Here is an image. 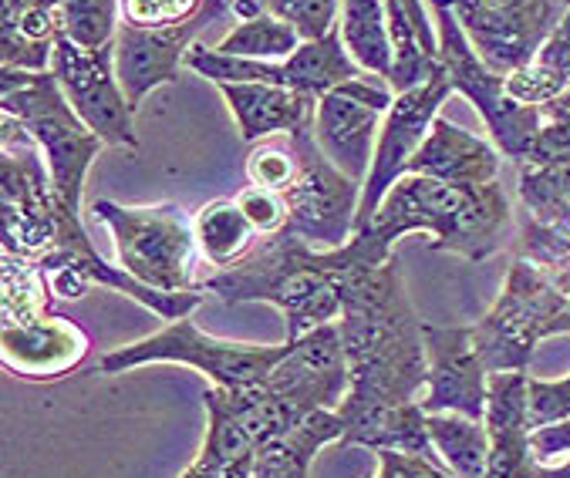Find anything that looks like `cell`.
Listing matches in <instances>:
<instances>
[{
    "instance_id": "6da1fadb",
    "label": "cell",
    "mask_w": 570,
    "mask_h": 478,
    "mask_svg": "<svg viewBox=\"0 0 570 478\" xmlns=\"http://www.w3.org/2000/svg\"><path fill=\"white\" fill-rule=\"evenodd\" d=\"M341 300V343H345L352 391L362 401H419L429 381L425 323L405 293L399 257L385 263H348L337 250H321Z\"/></svg>"
},
{
    "instance_id": "7a4b0ae2",
    "label": "cell",
    "mask_w": 570,
    "mask_h": 478,
    "mask_svg": "<svg viewBox=\"0 0 570 478\" xmlns=\"http://www.w3.org/2000/svg\"><path fill=\"white\" fill-rule=\"evenodd\" d=\"M510 229L513 209L500 179L442 182L409 172L389 189L375 219L337 253L348 263H385L402 236L429 232L435 253H460L480 263L507 243Z\"/></svg>"
},
{
    "instance_id": "3957f363",
    "label": "cell",
    "mask_w": 570,
    "mask_h": 478,
    "mask_svg": "<svg viewBox=\"0 0 570 478\" xmlns=\"http://www.w3.org/2000/svg\"><path fill=\"white\" fill-rule=\"evenodd\" d=\"M203 290L226 303H271L287 320V340L294 343L314 327L341 317V300L321 250L304 243L294 232L261 236L257 247L234 267L203 277Z\"/></svg>"
},
{
    "instance_id": "277c9868",
    "label": "cell",
    "mask_w": 570,
    "mask_h": 478,
    "mask_svg": "<svg viewBox=\"0 0 570 478\" xmlns=\"http://www.w3.org/2000/svg\"><path fill=\"white\" fill-rule=\"evenodd\" d=\"M0 111L14 118L41 149L58 199L71 212H81L85 176L105 142L78 118L55 71L0 68Z\"/></svg>"
},
{
    "instance_id": "5b68a950",
    "label": "cell",
    "mask_w": 570,
    "mask_h": 478,
    "mask_svg": "<svg viewBox=\"0 0 570 478\" xmlns=\"http://www.w3.org/2000/svg\"><path fill=\"white\" fill-rule=\"evenodd\" d=\"M570 303V270H547L513 257L503 293L470 333L490 375L527 371L540 340L560 333Z\"/></svg>"
},
{
    "instance_id": "8992f818",
    "label": "cell",
    "mask_w": 570,
    "mask_h": 478,
    "mask_svg": "<svg viewBox=\"0 0 570 478\" xmlns=\"http://www.w3.org/2000/svg\"><path fill=\"white\" fill-rule=\"evenodd\" d=\"M91 212L111 229L119 267L139 283L163 293L203 290V277L196 270L203 257L196 239V219H189L176 202L119 206L98 199L91 202Z\"/></svg>"
},
{
    "instance_id": "52a82bcc",
    "label": "cell",
    "mask_w": 570,
    "mask_h": 478,
    "mask_svg": "<svg viewBox=\"0 0 570 478\" xmlns=\"http://www.w3.org/2000/svg\"><path fill=\"white\" fill-rule=\"evenodd\" d=\"M81 222L51 182L48 162L31 136L4 114V159H0V236L4 253L41 263L61 243L65 232Z\"/></svg>"
},
{
    "instance_id": "ba28073f",
    "label": "cell",
    "mask_w": 570,
    "mask_h": 478,
    "mask_svg": "<svg viewBox=\"0 0 570 478\" xmlns=\"http://www.w3.org/2000/svg\"><path fill=\"white\" fill-rule=\"evenodd\" d=\"M425 4L432 11L435 34H439L435 61L449 74L452 88L476 104L480 118L487 122V132L493 136L503 159H513L517 166H523L540 129H543V108L520 104L507 94V78L497 74L476 54L473 41L466 38L460 18H455V11H452V0H425Z\"/></svg>"
},
{
    "instance_id": "9c48e42d",
    "label": "cell",
    "mask_w": 570,
    "mask_h": 478,
    "mask_svg": "<svg viewBox=\"0 0 570 478\" xmlns=\"http://www.w3.org/2000/svg\"><path fill=\"white\" fill-rule=\"evenodd\" d=\"M284 350H287V343L261 347V343L219 340V337L203 333L189 317H183L146 340L108 350L98 361V371L122 375V371H132L142 365L176 361V365H186V368L206 375L216 388H257V385H267Z\"/></svg>"
},
{
    "instance_id": "30bf717a",
    "label": "cell",
    "mask_w": 570,
    "mask_h": 478,
    "mask_svg": "<svg viewBox=\"0 0 570 478\" xmlns=\"http://www.w3.org/2000/svg\"><path fill=\"white\" fill-rule=\"evenodd\" d=\"M291 136L301 149V169L294 182L281 192L287 206V232L301 236L314 250H341L355 236L365 186L327 162L314 139V118Z\"/></svg>"
},
{
    "instance_id": "8fae6325",
    "label": "cell",
    "mask_w": 570,
    "mask_h": 478,
    "mask_svg": "<svg viewBox=\"0 0 570 478\" xmlns=\"http://www.w3.org/2000/svg\"><path fill=\"white\" fill-rule=\"evenodd\" d=\"M186 68L203 74L213 84L223 81H264V84H281L294 88L304 94H327L331 88L362 78L365 71L355 64V58L345 48L341 28H334L321 41H304L291 58L284 61H257V58H234V54H219L206 44H193L186 54Z\"/></svg>"
},
{
    "instance_id": "7c38bea8",
    "label": "cell",
    "mask_w": 570,
    "mask_h": 478,
    "mask_svg": "<svg viewBox=\"0 0 570 478\" xmlns=\"http://www.w3.org/2000/svg\"><path fill=\"white\" fill-rule=\"evenodd\" d=\"M51 71L78 118L105 146L132 152L139 149V136L132 126L136 111L116 71V44L88 51L61 34L51 51Z\"/></svg>"
},
{
    "instance_id": "4fadbf2b",
    "label": "cell",
    "mask_w": 570,
    "mask_h": 478,
    "mask_svg": "<svg viewBox=\"0 0 570 478\" xmlns=\"http://www.w3.org/2000/svg\"><path fill=\"white\" fill-rule=\"evenodd\" d=\"M455 88H452L449 74L439 64V71L429 81L395 94V101H392V108L385 114V122H382L379 142H375V159H372V172H368L365 189H362L355 232H362L375 219V212L385 202L389 189L402 176H409L412 159L425 146V139H429V132L435 126V118H439V108H442V101Z\"/></svg>"
},
{
    "instance_id": "5bb4252c",
    "label": "cell",
    "mask_w": 570,
    "mask_h": 478,
    "mask_svg": "<svg viewBox=\"0 0 570 478\" xmlns=\"http://www.w3.org/2000/svg\"><path fill=\"white\" fill-rule=\"evenodd\" d=\"M452 11L476 54L507 78L537 58L567 0H452Z\"/></svg>"
},
{
    "instance_id": "9a60e30c",
    "label": "cell",
    "mask_w": 570,
    "mask_h": 478,
    "mask_svg": "<svg viewBox=\"0 0 570 478\" xmlns=\"http://www.w3.org/2000/svg\"><path fill=\"white\" fill-rule=\"evenodd\" d=\"M226 21L234 24L230 0H203V8L189 21L169 28H136L122 21L116 38V71L132 111H139V104L156 88L179 78V71L186 68V54L199 34Z\"/></svg>"
},
{
    "instance_id": "2e32d148",
    "label": "cell",
    "mask_w": 570,
    "mask_h": 478,
    "mask_svg": "<svg viewBox=\"0 0 570 478\" xmlns=\"http://www.w3.org/2000/svg\"><path fill=\"white\" fill-rule=\"evenodd\" d=\"M395 101V91L375 88L365 78L345 81L317 98L314 108V139L327 162L348 179L362 182L372 172L375 142L385 114Z\"/></svg>"
},
{
    "instance_id": "e0dca14e",
    "label": "cell",
    "mask_w": 570,
    "mask_h": 478,
    "mask_svg": "<svg viewBox=\"0 0 570 478\" xmlns=\"http://www.w3.org/2000/svg\"><path fill=\"white\" fill-rule=\"evenodd\" d=\"M264 388L274 391L297 415L321 411V408L337 411L345 395L352 391V371H348L337 320L314 327L294 343H287L284 357L274 365Z\"/></svg>"
},
{
    "instance_id": "ac0fdd59",
    "label": "cell",
    "mask_w": 570,
    "mask_h": 478,
    "mask_svg": "<svg viewBox=\"0 0 570 478\" xmlns=\"http://www.w3.org/2000/svg\"><path fill=\"white\" fill-rule=\"evenodd\" d=\"M425 357H429V381L422 408L425 415L452 411L483 421L490 371L473 347L470 327H432L425 323Z\"/></svg>"
},
{
    "instance_id": "d6986e66",
    "label": "cell",
    "mask_w": 570,
    "mask_h": 478,
    "mask_svg": "<svg viewBox=\"0 0 570 478\" xmlns=\"http://www.w3.org/2000/svg\"><path fill=\"white\" fill-rule=\"evenodd\" d=\"M483 425L490 431L487 478H533L540 461L530 445L533 425H530V375L527 371L490 375Z\"/></svg>"
},
{
    "instance_id": "ffe728a7",
    "label": "cell",
    "mask_w": 570,
    "mask_h": 478,
    "mask_svg": "<svg viewBox=\"0 0 570 478\" xmlns=\"http://www.w3.org/2000/svg\"><path fill=\"white\" fill-rule=\"evenodd\" d=\"M0 353L4 368L18 378L55 381L75 371L88 353V333L61 313H48L35 323L4 327L0 333Z\"/></svg>"
},
{
    "instance_id": "44dd1931",
    "label": "cell",
    "mask_w": 570,
    "mask_h": 478,
    "mask_svg": "<svg viewBox=\"0 0 570 478\" xmlns=\"http://www.w3.org/2000/svg\"><path fill=\"white\" fill-rule=\"evenodd\" d=\"M345 435L337 445H362L368 451H409L435 458L422 401H362L345 398L337 408Z\"/></svg>"
},
{
    "instance_id": "7402d4cb",
    "label": "cell",
    "mask_w": 570,
    "mask_h": 478,
    "mask_svg": "<svg viewBox=\"0 0 570 478\" xmlns=\"http://www.w3.org/2000/svg\"><path fill=\"white\" fill-rule=\"evenodd\" d=\"M216 88H219L223 101L230 104L244 142H250V146H257L271 136L301 129L304 122H311L314 108H317L314 94L281 88V84H264V81H223Z\"/></svg>"
},
{
    "instance_id": "603a6c76",
    "label": "cell",
    "mask_w": 570,
    "mask_h": 478,
    "mask_svg": "<svg viewBox=\"0 0 570 478\" xmlns=\"http://www.w3.org/2000/svg\"><path fill=\"white\" fill-rule=\"evenodd\" d=\"M503 152L480 136L452 126L449 118H435V126L412 159L409 172L432 176L442 182H497Z\"/></svg>"
},
{
    "instance_id": "cb8c5ba5",
    "label": "cell",
    "mask_w": 570,
    "mask_h": 478,
    "mask_svg": "<svg viewBox=\"0 0 570 478\" xmlns=\"http://www.w3.org/2000/svg\"><path fill=\"white\" fill-rule=\"evenodd\" d=\"M206 438L199 458L179 475V478H254V458L257 445L244 431V425L234 418L219 398L216 385L206 388Z\"/></svg>"
},
{
    "instance_id": "d4e9b609",
    "label": "cell",
    "mask_w": 570,
    "mask_h": 478,
    "mask_svg": "<svg viewBox=\"0 0 570 478\" xmlns=\"http://www.w3.org/2000/svg\"><path fill=\"white\" fill-rule=\"evenodd\" d=\"M345 421L337 411H307L287 435L267 441L254 458V478H307L317 448L341 441Z\"/></svg>"
},
{
    "instance_id": "484cf974",
    "label": "cell",
    "mask_w": 570,
    "mask_h": 478,
    "mask_svg": "<svg viewBox=\"0 0 570 478\" xmlns=\"http://www.w3.org/2000/svg\"><path fill=\"white\" fill-rule=\"evenodd\" d=\"M563 91H570V4L560 24L550 31V38L537 51V58L527 68L507 74V94L520 104L543 108L557 101Z\"/></svg>"
},
{
    "instance_id": "4316f807",
    "label": "cell",
    "mask_w": 570,
    "mask_h": 478,
    "mask_svg": "<svg viewBox=\"0 0 570 478\" xmlns=\"http://www.w3.org/2000/svg\"><path fill=\"white\" fill-rule=\"evenodd\" d=\"M196 239H199V253L209 267L223 270L244 260L254 247L261 232L247 219L237 199H216L196 212Z\"/></svg>"
},
{
    "instance_id": "83f0119b",
    "label": "cell",
    "mask_w": 570,
    "mask_h": 478,
    "mask_svg": "<svg viewBox=\"0 0 570 478\" xmlns=\"http://www.w3.org/2000/svg\"><path fill=\"white\" fill-rule=\"evenodd\" d=\"M425 428H429L439 461L455 478H487L490 431L483 421L466 418V415H452V411H439V415H425Z\"/></svg>"
},
{
    "instance_id": "f1b7e54d",
    "label": "cell",
    "mask_w": 570,
    "mask_h": 478,
    "mask_svg": "<svg viewBox=\"0 0 570 478\" xmlns=\"http://www.w3.org/2000/svg\"><path fill=\"white\" fill-rule=\"evenodd\" d=\"M341 38L348 54L368 74L392 78L395 51L389 38V14L385 0H341Z\"/></svg>"
},
{
    "instance_id": "f546056e",
    "label": "cell",
    "mask_w": 570,
    "mask_h": 478,
    "mask_svg": "<svg viewBox=\"0 0 570 478\" xmlns=\"http://www.w3.org/2000/svg\"><path fill=\"white\" fill-rule=\"evenodd\" d=\"M301 34L284 24L281 18H274L271 11L254 18V21H244L237 28L226 31L213 51L219 54H234V58H257V61H281V58H291L297 48H301Z\"/></svg>"
},
{
    "instance_id": "4dcf8cb0",
    "label": "cell",
    "mask_w": 570,
    "mask_h": 478,
    "mask_svg": "<svg viewBox=\"0 0 570 478\" xmlns=\"http://www.w3.org/2000/svg\"><path fill=\"white\" fill-rule=\"evenodd\" d=\"M520 202L540 222L570 219V159L550 166H520Z\"/></svg>"
},
{
    "instance_id": "1f68e13d",
    "label": "cell",
    "mask_w": 570,
    "mask_h": 478,
    "mask_svg": "<svg viewBox=\"0 0 570 478\" xmlns=\"http://www.w3.org/2000/svg\"><path fill=\"white\" fill-rule=\"evenodd\" d=\"M119 0H61V34L78 48L98 51L119 38Z\"/></svg>"
},
{
    "instance_id": "d6a6232c",
    "label": "cell",
    "mask_w": 570,
    "mask_h": 478,
    "mask_svg": "<svg viewBox=\"0 0 570 478\" xmlns=\"http://www.w3.org/2000/svg\"><path fill=\"white\" fill-rule=\"evenodd\" d=\"M297 169H301V149H297V139L291 132L257 142L247 156L250 186H261L271 192H284L294 182Z\"/></svg>"
},
{
    "instance_id": "836d02e7",
    "label": "cell",
    "mask_w": 570,
    "mask_h": 478,
    "mask_svg": "<svg viewBox=\"0 0 570 478\" xmlns=\"http://www.w3.org/2000/svg\"><path fill=\"white\" fill-rule=\"evenodd\" d=\"M267 11L291 24L301 41H321L337 28L341 0H267Z\"/></svg>"
},
{
    "instance_id": "e575fe53",
    "label": "cell",
    "mask_w": 570,
    "mask_h": 478,
    "mask_svg": "<svg viewBox=\"0 0 570 478\" xmlns=\"http://www.w3.org/2000/svg\"><path fill=\"white\" fill-rule=\"evenodd\" d=\"M203 0H122V21L136 28H169L189 21Z\"/></svg>"
},
{
    "instance_id": "d590c367",
    "label": "cell",
    "mask_w": 570,
    "mask_h": 478,
    "mask_svg": "<svg viewBox=\"0 0 570 478\" xmlns=\"http://www.w3.org/2000/svg\"><path fill=\"white\" fill-rule=\"evenodd\" d=\"M234 199L240 202V209L247 212V219L254 222V229L261 236H274V232L287 229V206L281 199V192H271V189H261V186H247Z\"/></svg>"
},
{
    "instance_id": "8d00e7d4",
    "label": "cell",
    "mask_w": 570,
    "mask_h": 478,
    "mask_svg": "<svg viewBox=\"0 0 570 478\" xmlns=\"http://www.w3.org/2000/svg\"><path fill=\"white\" fill-rule=\"evenodd\" d=\"M570 418V378L563 381H537L530 378V425L547 428Z\"/></svg>"
},
{
    "instance_id": "74e56055",
    "label": "cell",
    "mask_w": 570,
    "mask_h": 478,
    "mask_svg": "<svg viewBox=\"0 0 570 478\" xmlns=\"http://www.w3.org/2000/svg\"><path fill=\"white\" fill-rule=\"evenodd\" d=\"M379 475L375 478H455L442 461L409 451H375Z\"/></svg>"
},
{
    "instance_id": "f35d334b",
    "label": "cell",
    "mask_w": 570,
    "mask_h": 478,
    "mask_svg": "<svg viewBox=\"0 0 570 478\" xmlns=\"http://www.w3.org/2000/svg\"><path fill=\"white\" fill-rule=\"evenodd\" d=\"M28 4H31V0H4V11H0V14H18Z\"/></svg>"
},
{
    "instance_id": "ab89813d",
    "label": "cell",
    "mask_w": 570,
    "mask_h": 478,
    "mask_svg": "<svg viewBox=\"0 0 570 478\" xmlns=\"http://www.w3.org/2000/svg\"><path fill=\"white\" fill-rule=\"evenodd\" d=\"M567 4H570V0H567Z\"/></svg>"
}]
</instances>
